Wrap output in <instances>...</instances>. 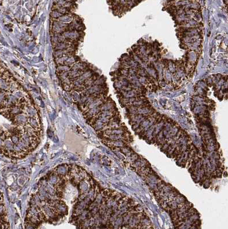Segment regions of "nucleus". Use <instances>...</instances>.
<instances>
[{"instance_id":"obj_1","label":"nucleus","mask_w":228,"mask_h":229,"mask_svg":"<svg viewBox=\"0 0 228 229\" xmlns=\"http://www.w3.org/2000/svg\"><path fill=\"white\" fill-rule=\"evenodd\" d=\"M69 26L67 24L60 22L59 21H54L52 25V31L53 33H63L67 31Z\"/></svg>"},{"instance_id":"obj_2","label":"nucleus","mask_w":228,"mask_h":229,"mask_svg":"<svg viewBox=\"0 0 228 229\" xmlns=\"http://www.w3.org/2000/svg\"><path fill=\"white\" fill-rule=\"evenodd\" d=\"M63 35L66 39V41H72L74 40H76L80 37V35L79 32L76 30L73 31H67L63 33Z\"/></svg>"},{"instance_id":"obj_3","label":"nucleus","mask_w":228,"mask_h":229,"mask_svg":"<svg viewBox=\"0 0 228 229\" xmlns=\"http://www.w3.org/2000/svg\"><path fill=\"white\" fill-rule=\"evenodd\" d=\"M71 44L70 43H68V41H66L64 42H61L55 45L54 46V49L55 51H58V50H64V49H67L70 47H71Z\"/></svg>"},{"instance_id":"obj_4","label":"nucleus","mask_w":228,"mask_h":229,"mask_svg":"<svg viewBox=\"0 0 228 229\" xmlns=\"http://www.w3.org/2000/svg\"><path fill=\"white\" fill-rule=\"evenodd\" d=\"M84 73V71H80V70H71L70 71H69L68 74V78H70L71 80L77 79L79 78Z\"/></svg>"},{"instance_id":"obj_5","label":"nucleus","mask_w":228,"mask_h":229,"mask_svg":"<svg viewBox=\"0 0 228 229\" xmlns=\"http://www.w3.org/2000/svg\"><path fill=\"white\" fill-rule=\"evenodd\" d=\"M87 69V65L84 63H75L72 66L71 70H76L80 71H84Z\"/></svg>"},{"instance_id":"obj_6","label":"nucleus","mask_w":228,"mask_h":229,"mask_svg":"<svg viewBox=\"0 0 228 229\" xmlns=\"http://www.w3.org/2000/svg\"><path fill=\"white\" fill-rule=\"evenodd\" d=\"M73 20V18L70 15H65L64 16H62L61 17H60L59 18H58V20L64 23H70L71 22L72 20Z\"/></svg>"},{"instance_id":"obj_7","label":"nucleus","mask_w":228,"mask_h":229,"mask_svg":"<svg viewBox=\"0 0 228 229\" xmlns=\"http://www.w3.org/2000/svg\"><path fill=\"white\" fill-rule=\"evenodd\" d=\"M92 77V73L91 71H85V72L84 71L83 74L79 77L82 80L84 81L91 78Z\"/></svg>"},{"instance_id":"obj_8","label":"nucleus","mask_w":228,"mask_h":229,"mask_svg":"<svg viewBox=\"0 0 228 229\" xmlns=\"http://www.w3.org/2000/svg\"><path fill=\"white\" fill-rule=\"evenodd\" d=\"M71 68H70L69 66L67 65H60L58 68H57V72L58 73L68 71Z\"/></svg>"},{"instance_id":"obj_9","label":"nucleus","mask_w":228,"mask_h":229,"mask_svg":"<svg viewBox=\"0 0 228 229\" xmlns=\"http://www.w3.org/2000/svg\"><path fill=\"white\" fill-rule=\"evenodd\" d=\"M75 62H76V59H75V58H74V57L72 55V56H70L69 57V58L64 62L63 65L70 66V65H71L72 64H74Z\"/></svg>"},{"instance_id":"obj_10","label":"nucleus","mask_w":228,"mask_h":229,"mask_svg":"<svg viewBox=\"0 0 228 229\" xmlns=\"http://www.w3.org/2000/svg\"><path fill=\"white\" fill-rule=\"evenodd\" d=\"M62 16H63V15L58 12V11H53L50 13V16L53 19H56V18L58 19Z\"/></svg>"},{"instance_id":"obj_11","label":"nucleus","mask_w":228,"mask_h":229,"mask_svg":"<svg viewBox=\"0 0 228 229\" xmlns=\"http://www.w3.org/2000/svg\"><path fill=\"white\" fill-rule=\"evenodd\" d=\"M173 1H176V0H173Z\"/></svg>"}]
</instances>
